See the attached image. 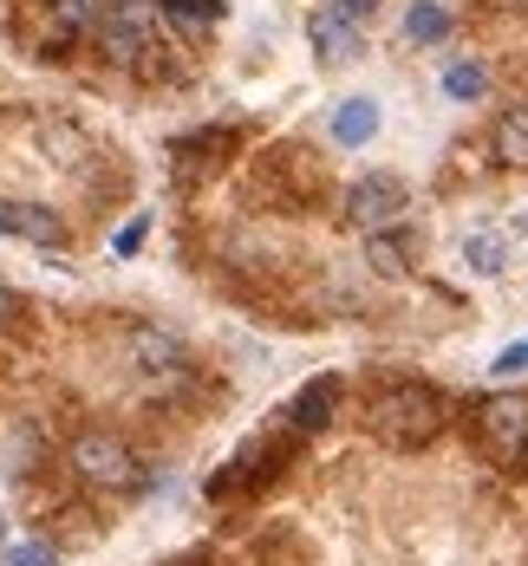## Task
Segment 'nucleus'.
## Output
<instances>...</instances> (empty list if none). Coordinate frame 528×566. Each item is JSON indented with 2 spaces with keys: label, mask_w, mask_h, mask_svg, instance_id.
<instances>
[{
  "label": "nucleus",
  "mask_w": 528,
  "mask_h": 566,
  "mask_svg": "<svg viewBox=\"0 0 528 566\" xmlns=\"http://www.w3.org/2000/svg\"><path fill=\"white\" fill-rule=\"evenodd\" d=\"M444 423H451V403L437 385H424V378H398V385H385V391L372 397V430H379V443H392V450H431L437 437H444Z\"/></svg>",
  "instance_id": "1"
},
{
  "label": "nucleus",
  "mask_w": 528,
  "mask_h": 566,
  "mask_svg": "<svg viewBox=\"0 0 528 566\" xmlns=\"http://www.w3.org/2000/svg\"><path fill=\"white\" fill-rule=\"evenodd\" d=\"M469 430L489 462L503 469H522L528 462V397L522 391H489L476 410H469Z\"/></svg>",
  "instance_id": "2"
},
{
  "label": "nucleus",
  "mask_w": 528,
  "mask_h": 566,
  "mask_svg": "<svg viewBox=\"0 0 528 566\" xmlns=\"http://www.w3.org/2000/svg\"><path fill=\"white\" fill-rule=\"evenodd\" d=\"M72 475L92 482V489H131L137 482V455L112 430H85V437H72Z\"/></svg>",
  "instance_id": "3"
},
{
  "label": "nucleus",
  "mask_w": 528,
  "mask_h": 566,
  "mask_svg": "<svg viewBox=\"0 0 528 566\" xmlns=\"http://www.w3.org/2000/svg\"><path fill=\"white\" fill-rule=\"evenodd\" d=\"M405 209H411V189H405V176H392V170H372L346 189V222H359L365 234H385Z\"/></svg>",
  "instance_id": "4"
},
{
  "label": "nucleus",
  "mask_w": 528,
  "mask_h": 566,
  "mask_svg": "<svg viewBox=\"0 0 528 566\" xmlns=\"http://www.w3.org/2000/svg\"><path fill=\"white\" fill-rule=\"evenodd\" d=\"M92 33H99V46L117 65H137V59L151 53V7L144 0H105L99 20H92Z\"/></svg>",
  "instance_id": "5"
},
{
  "label": "nucleus",
  "mask_w": 528,
  "mask_h": 566,
  "mask_svg": "<svg viewBox=\"0 0 528 566\" xmlns=\"http://www.w3.org/2000/svg\"><path fill=\"white\" fill-rule=\"evenodd\" d=\"M124 365L137 371V378H176L183 371V345L170 333H157V326H124Z\"/></svg>",
  "instance_id": "6"
},
{
  "label": "nucleus",
  "mask_w": 528,
  "mask_h": 566,
  "mask_svg": "<svg viewBox=\"0 0 528 566\" xmlns=\"http://www.w3.org/2000/svg\"><path fill=\"white\" fill-rule=\"evenodd\" d=\"M0 234L33 241V248H59L65 241V216L46 202H0Z\"/></svg>",
  "instance_id": "7"
},
{
  "label": "nucleus",
  "mask_w": 528,
  "mask_h": 566,
  "mask_svg": "<svg viewBox=\"0 0 528 566\" xmlns=\"http://www.w3.org/2000/svg\"><path fill=\"white\" fill-rule=\"evenodd\" d=\"M333 410H340V378L327 371V378H313V385L288 403V423L300 430V437H313V430H327V423H333Z\"/></svg>",
  "instance_id": "8"
},
{
  "label": "nucleus",
  "mask_w": 528,
  "mask_h": 566,
  "mask_svg": "<svg viewBox=\"0 0 528 566\" xmlns=\"http://www.w3.org/2000/svg\"><path fill=\"white\" fill-rule=\"evenodd\" d=\"M307 40H313V53L320 59H359V27H352L346 13H333V7H320L313 20H307Z\"/></svg>",
  "instance_id": "9"
},
{
  "label": "nucleus",
  "mask_w": 528,
  "mask_h": 566,
  "mask_svg": "<svg viewBox=\"0 0 528 566\" xmlns=\"http://www.w3.org/2000/svg\"><path fill=\"white\" fill-rule=\"evenodd\" d=\"M405 40H417V46L451 40V7H444V0H411L405 7Z\"/></svg>",
  "instance_id": "10"
},
{
  "label": "nucleus",
  "mask_w": 528,
  "mask_h": 566,
  "mask_svg": "<svg viewBox=\"0 0 528 566\" xmlns=\"http://www.w3.org/2000/svg\"><path fill=\"white\" fill-rule=\"evenodd\" d=\"M372 130H379V105H372V98H346V105L333 112V137H340V144H372Z\"/></svg>",
  "instance_id": "11"
},
{
  "label": "nucleus",
  "mask_w": 528,
  "mask_h": 566,
  "mask_svg": "<svg viewBox=\"0 0 528 566\" xmlns=\"http://www.w3.org/2000/svg\"><path fill=\"white\" fill-rule=\"evenodd\" d=\"M496 150H503V164H528V105L496 117Z\"/></svg>",
  "instance_id": "12"
},
{
  "label": "nucleus",
  "mask_w": 528,
  "mask_h": 566,
  "mask_svg": "<svg viewBox=\"0 0 528 566\" xmlns=\"http://www.w3.org/2000/svg\"><path fill=\"white\" fill-rule=\"evenodd\" d=\"M483 85H489V78H483V65H476V59H457V65H451V72H444V98H483Z\"/></svg>",
  "instance_id": "13"
},
{
  "label": "nucleus",
  "mask_w": 528,
  "mask_h": 566,
  "mask_svg": "<svg viewBox=\"0 0 528 566\" xmlns=\"http://www.w3.org/2000/svg\"><path fill=\"white\" fill-rule=\"evenodd\" d=\"M365 254H372V268H379V274H405V268H411V241H392V234H372V248H365Z\"/></svg>",
  "instance_id": "14"
},
{
  "label": "nucleus",
  "mask_w": 528,
  "mask_h": 566,
  "mask_svg": "<svg viewBox=\"0 0 528 566\" xmlns=\"http://www.w3.org/2000/svg\"><path fill=\"white\" fill-rule=\"evenodd\" d=\"M469 268H476V274H496V268H503V261H509V241H496V234H469Z\"/></svg>",
  "instance_id": "15"
},
{
  "label": "nucleus",
  "mask_w": 528,
  "mask_h": 566,
  "mask_svg": "<svg viewBox=\"0 0 528 566\" xmlns=\"http://www.w3.org/2000/svg\"><path fill=\"white\" fill-rule=\"evenodd\" d=\"M170 20H183V27H209V20H222V0H157Z\"/></svg>",
  "instance_id": "16"
},
{
  "label": "nucleus",
  "mask_w": 528,
  "mask_h": 566,
  "mask_svg": "<svg viewBox=\"0 0 528 566\" xmlns=\"http://www.w3.org/2000/svg\"><path fill=\"white\" fill-rule=\"evenodd\" d=\"M7 566H53V547H46V541H20V547L7 554Z\"/></svg>",
  "instance_id": "17"
},
{
  "label": "nucleus",
  "mask_w": 528,
  "mask_h": 566,
  "mask_svg": "<svg viewBox=\"0 0 528 566\" xmlns=\"http://www.w3.org/2000/svg\"><path fill=\"white\" fill-rule=\"evenodd\" d=\"M327 7H333V13H346L352 27H365V20L379 13V0H327Z\"/></svg>",
  "instance_id": "18"
},
{
  "label": "nucleus",
  "mask_w": 528,
  "mask_h": 566,
  "mask_svg": "<svg viewBox=\"0 0 528 566\" xmlns=\"http://www.w3.org/2000/svg\"><path fill=\"white\" fill-rule=\"evenodd\" d=\"M144 228H151L144 216H137L131 228H117V254H137V241H144Z\"/></svg>",
  "instance_id": "19"
},
{
  "label": "nucleus",
  "mask_w": 528,
  "mask_h": 566,
  "mask_svg": "<svg viewBox=\"0 0 528 566\" xmlns=\"http://www.w3.org/2000/svg\"><path fill=\"white\" fill-rule=\"evenodd\" d=\"M496 371H528V345H516V352H503V358H496Z\"/></svg>",
  "instance_id": "20"
},
{
  "label": "nucleus",
  "mask_w": 528,
  "mask_h": 566,
  "mask_svg": "<svg viewBox=\"0 0 528 566\" xmlns=\"http://www.w3.org/2000/svg\"><path fill=\"white\" fill-rule=\"evenodd\" d=\"M13 313H20V300H13V286H7V274H0V326H7Z\"/></svg>",
  "instance_id": "21"
},
{
  "label": "nucleus",
  "mask_w": 528,
  "mask_h": 566,
  "mask_svg": "<svg viewBox=\"0 0 528 566\" xmlns=\"http://www.w3.org/2000/svg\"><path fill=\"white\" fill-rule=\"evenodd\" d=\"M496 7H528V0H496Z\"/></svg>",
  "instance_id": "22"
}]
</instances>
